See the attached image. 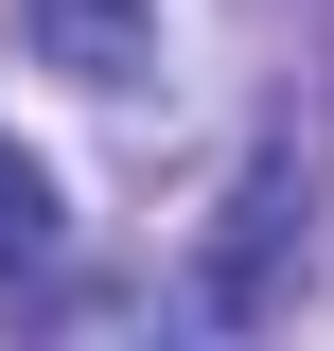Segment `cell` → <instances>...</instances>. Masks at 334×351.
Wrapping results in <instances>:
<instances>
[{
	"instance_id": "obj_1",
	"label": "cell",
	"mask_w": 334,
	"mask_h": 351,
	"mask_svg": "<svg viewBox=\"0 0 334 351\" xmlns=\"http://www.w3.org/2000/svg\"><path fill=\"white\" fill-rule=\"evenodd\" d=\"M18 36H36V71H71V88H141L159 71V0H18Z\"/></svg>"
},
{
	"instance_id": "obj_2",
	"label": "cell",
	"mask_w": 334,
	"mask_h": 351,
	"mask_svg": "<svg viewBox=\"0 0 334 351\" xmlns=\"http://www.w3.org/2000/svg\"><path fill=\"white\" fill-rule=\"evenodd\" d=\"M299 228V158H247V193H229V246H211V316H264V246Z\"/></svg>"
},
{
	"instance_id": "obj_3",
	"label": "cell",
	"mask_w": 334,
	"mask_h": 351,
	"mask_svg": "<svg viewBox=\"0 0 334 351\" xmlns=\"http://www.w3.org/2000/svg\"><path fill=\"white\" fill-rule=\"evenodd\" d=\"M53 263H71V211H53V176L0 141V316H18V299H53Z\"/></svg>"
}]
</instances>
